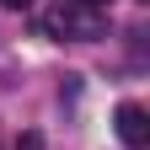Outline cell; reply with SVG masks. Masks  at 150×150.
<instances>
[{
	"instance_id": "obj_4",
	"label": "cell",
	"mask_w": 150,
	"mask_h": 150,
	"mask_svg": "<svg viewBox=\"0 0 150 150\" xmlns=\"http://www.w3.org/2000/svg\"><path fill=\"white\" fill-rule=\"evenodd\" d=\"M0 6H6V11H27L32 0H0Z\"/></svg>"
},
{
	"instance_id": "obj_5",
	"label": "cell",
	"mask_w": 150,
	"mask_h": 150,
	"mask_svg": "<svg viewBox=\"0 0 150 150\" xmlns=\"http://www.w3.org/2000/svg\"><path fill=\"white\" fill-rule=\"evenodd\" d=\"M75 6H91V11H102V6H107V0H75Z\"/></svg>"
},
{
	"instance_id": "obj_3",
	"label": "cell",
	"mask_w": 150,
	"mask_h": 150,
	"mask_svg": "<svg viewBox=\"0 0 150 150\" xmlns=\"http://www.w3.org/2000/svg\"><path fill=\"white\" fill-rule=\"evenodd\" d=\"M16 150H43V134H22V139H16Z\"/></svg>"
},
{
	"instance_id": "obj_2",
	"label": "cell",
	"mask_w": 150,
	"mask_h": 150,
	"mask_svg": "<svg viewBox=\"0 0 150 150\" xmlns=\"http://www.w3.org/2000/svg\"><path fill=\"white\" fill-rule=\"evenodd\" d=\"M118 139L129 150H150V118H145L139 102H123L118 107Z\"/></svg>"
},
{
	"instance_id": "obj_1",
	"label": "cell",
	"mask_w": 150,
	"mask_h": 150,
	"mask_svg": "<svg viewBox=\"0 0 150 150\" xmlns=\"http://www.w3.org/2000/svg\"><path fill=\"white\" fill-rule=\"evenodd\" d=\"M48 32L54 38H75V43H91V38L107 32V16L91 11V6H75V0H59L48 11Z\"/></svg>"
}]
</instances>
